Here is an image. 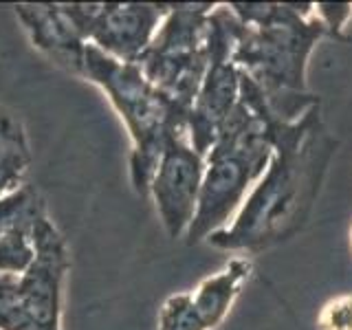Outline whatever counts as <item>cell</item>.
<instances>
[{
	"instance_id": "17",
	"label": "cell",
	"mask_w": 352,
	"mask_h": 330,
	"mask_svg": "<svg viewBox=\"0 0 352 330\" xmlns=\"http://www.w3.org/2000/svg\"><path fill=\"white\" fill-rule=\"evenodd\" d=\"M22 179H25V176H20L16 172H9V170L0 168V198L7 196L9 192L18 190V187L22 185Z\"/></svg>"
},
{
	"instance_id": "7",
	"label": "cell",
	"mask_w": 352,
	"mask_h": 330,
	"mask_svg": "<svg viewBox=\"0 0 352 330\" xmlns=\"http://www.w3.org/2000/svg\"><path fill=\"white\" fill-rule=\"evenodd\" d=\"M203 174L205 159L192 148L187 135L176 137L165 146L148 196H152L161 225L172 240L183 238L192 225Z\"/></svg>"
},
{
	"instance_id": "3",
	"label": "cell",
	"mask_w": 352,
	"mask_h": 330,
	"mask_svg": "<svg viewBox=\"0 0 352 330\" xmlns=\"http://www.w3.org/2000/svg\"><path fill=\"white\" fill-rule=\"evenodd\" d=\"M82 77L102 88L126 124L132 141V187L139 196H148L165 146L172 139L187 135L190 108L176 104L152 86L139 64L119 62L91 42L86 44Z\"/></svg>"
},
{
	"instance_id": "14",
	"label": "cell",
	"mask_w": 352,
	"mask_h": 330,
	"mask_svg": "<svg viewBox=\"0 0 352 330\" xmlns=\"http://www.w3.org/2000/svg\"><path fill=\"white\" fill-rule=\"evenodd\" d=\"M31 234L27 231H11L0 236V275H22L33 262Z\"/></svg>"
},
{
	"instance_id": "10",
	"label": "cell",
	"mask_w": 352,
	"mask_h": 330,
	"mask_svg": "<svg viewBox=\"0 0 352 330\" xmlns=\"http://www.w3.org/2000/svg\"><path fill=\"white\" fill-rule=\"evenodd\" d=\"M253 273V262L249 258H231L223 271L205 278L201 284L192 291V300L198 315L209 330L218 328L229 315L231 306L238 300L242 291Z\"/></svg>"
},
{
	"instance_id": "13",
	"label": "cell",
	"mask_w": 352,
	"mask_h": 330,
	"mask_svg": "<svg viewBox=\"0 0 352 330\" xmlns=\"http://www.w3.org/2000/svg\"><path fill=\"white\" fill-rule=\"evenodd\" d=\"M157 330H209L198 315L192 291L170 295L163 302L159 311V326Z\"/></svg>"
},
{
	"instance_id": "2",
	"label": "cell",
	"mask_w": 352,
	"mask_h": 330,
	"mask_svg": "<svg viewBox=\"0 0 352 330\" xmlns=\"http://www.w3.org/2000/svg\"><path fill=\"white\" fill-rule=\"evenodd\" d=\"M238 18L231 60L256 84L271 113L295 121L319 97L308 91V58L328 31L311 3H231Z\"/></svg>"
},
{
	"instance_id": "8",
	"label": "cell",
	"mask_w": 352,
	"mask_h": 330,
	"mask_svg": "<svg viewBox=\"0 0 352 330\" xmlns=\"http://www.w3.org/2000/svg\"><path fill=\"white\" fill-rule=\"evenodd\" d=\"M168 5L150 3H106L88 33V42L119 62L137 64L148 51Z\"/></svg>"
},
{
	"instance_id": "18",
	"label": "cell",
	"mask_w": 352,
	"mask_h": 330,
	"mask_svg": "<svg viewBox=\"0 0 352 330\" xmlns=\"http://www.w3.org/2000/svg\"><path fill=\"white\" fill-rule=\"evenodd\" d=\"M350 245H352V229H350Z\"/></svg>"
},
{
	"instance_id": "6",
	"label": "cell",
	"mask_w": 352,
	"mask_h": 330,
	"mask_svg": "<svg viewBox=\"0 0 352 330\" xmlns=\"http://www.w3.org/2000/svg\"><path fill=\"white\" fill-rule=\"evenodd\" d=\"M36 256L18 278V302L33 330H60L62 286L69 271V253L64 238L44 214L31 229Z\"/></svg>"
},
{
	"instance_id": "4",
	"label": "cell",
	"mask_w": 352,
	"mask_h": 330,
	"mask_svg": "<svg viewBox=\"0 0 352 330\" xmlns=\"http://www.w3.org/2000/svg\"><path fill=\"white\" fill-rule=\"evenodd\" d=\"M212 3L168 5L161 27L137 62L143 75L163 95L192 110L209 66V14Z\"/></svg>"
},
{
	"instance_id": "9",
	"label": "cell",
	"mask_w": 352,
	"mask_h": 330,
	"mask_svg": "<svg viewBox=\"0 0 352 330\" xmlns=\"http://www.w3.org/2000/svg\"><path fill=\"white\" fill-rule=\"evenodd\" d=\"M18 20L27 29L33 47L44 55L71 71L82 75L84 69V53H86V38L77 29L66 5H16L14 7Z\"/></svg>"
},
{
	"instance_id": "15",
	"label": "cell",
	"mask_w": 352,
	"mask_h": 330,
	"mask_svg": "<svg viewBox=\"0 0 352 330\" xmlns=\"http://www.w3.org/2000/svg\"><path fill=\"white\" fill-rule=\"evenodd\" d=\"M317 330H352V293L337 295L322 306Z\"/></svg>"
},
{
	"instance_id": "5",
	"label": "cell",
	"mask_w": 352,
	"mask_h": 330,
	"mask_svg": "<svg viewBox=\"0 0 352 330\" xmlns=\"http://www.w3.org/2000/svg\"><path fill=\"white\" fill-rule=\"evenodd\" d=\"M209 22V66L187 119L192 148L205 159L240 102V69L231 60L238 18L229 5H216Z\"/></svg>"
},
{
	"instance_id": "11",
	"label": "cell",
	"mask_w": 352,
	"mask_h": 330,
	"mask_svg": "<svg viewBox=\"0 0 352 330\" xmlns=\"http://www.w3.org/2000/svg\"><path fill=\"white\" fill-rule=\"evenodd\" d=\"M47 214L44 201L31 185L22 183L18 190L0 198V236L11 231H27L31 234L33 225L40 216Z\"/></svg>"
},
{
	"instance_id": "1",
	"label": "cell",
	"mask_w": 352,
	"mask_h": 330,
	"mask_svg": "<svg viewBox=\"0 0 352 330\" xmlns=\"http://www.w3.org/2000/svg\"><path fill=\"white\" fill-rule=\"evenodd\" d=\"M271 161L231 225L207 238L225 251L256 253L293 238L308 223L337 141L315 104L295 121L269 119Z\"/></svg>"
},
{
	"instance_id": "12",
	"label": "cell",
	"mask_w": 352,
	"mask_h": 330,
	"mask_svg": "<svg viewBox=\"0 0 352 330\" xmlns=\"http://www.w3.org/2000/svg\"><path fill=\"white\" fill-rule=\"evenodd\" d=\"M31 163L27 132L20 119L0 108V168L25 176Z\"/></svg>"
},
{
	"instance_id": "16",
	"label": "cell",
	"mask_w": 352,
	"mask_h": 330,
	"mask_svg": "<svg viewBox=\"0 0 352 330\" xmlns=\"http://www.w3.org/2000/svg\"><path fill=\"white\" fill-rule=\"evenodd\" d=\"M315 16L326 27L328 38L339 42H350V38L346 36V27L352 18V3H317Z\"/></svg>"
}]
</instances>
